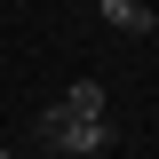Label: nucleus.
<instances>
[{"label": "nucleus", "instance_id": "nucleus-4", "mask_svg": "<svg viewBox=\"0 0 159 159\" xmlns=\"http://www.w3.org/2000/svg\"><path fill=\"white\" fill-rule=\"evenodd\" d=\"M0 159H16V151H0Z\"/></svg>", "mask_w": 159, "mask_h": 159}, {"label": "nucleus", "instance_id": "nucleus-3", "mask_svg": "<svg viewBox=\"0 0 159 159\" xmlns=\"http://www.w3.org/2000/svg\"><path fill=\"white\" fill-rule=\"evenodd\" d=\"M40 159H64V151H40Z\"/></svg>", "mask_w": 159, "mask_h": 159}, {"label": "nucleus", "instance_id": "nucleus-1", "mask_svg": "<svg viewBox=\"0 0 159 159\" xmlns=\"http://www.w3.org/2000/svg\"><path fill=\"white\" fill-rule=\"evenodd\" d=\"M40 143L64 159H96L103 143H111V103H103L96 80H80V88H64L48 111H40Z\"/></svg>", "mask_w": 159, "mask_h": 159}, {"label": "nucleus", "instance_id": "nucleus-2", "mask_svg": "<svg viewBox=\"0 0 159 159\" xmlns=\"http://www.w3.org/2000/svg\"><path fill=\"white\" fill-rule=\"evenodd\" d=\"M96 8L119 24V32H151V24H159V8H151V0H96Z\"/></svg>", "mask_w": 159, "mask_h": 159}]
</instances>
